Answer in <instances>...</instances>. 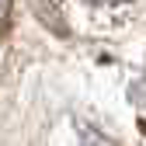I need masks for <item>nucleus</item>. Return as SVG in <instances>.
Listing matches in <instances>:
<instances>
[{
    "instance_id": "f03ea898",
    "label": "nucleus",
    "mask_w": 146,
    "mask_h": 146,
    "mask_svg": "<svg viewBox=\"0 0 146 146\" xmlns=\"http://www.w3.org/2000/svg\"><path fill=\"white\" fill-rule=\"evenodd\" d=\"M90 4H101V7H118V4H129V0H90Z\"/></svg>"
},
{
    "instance_id": "f257e3e1",
    "label": "nucleus",
    "mask_w": 146,
    "mask_h": 146,
    "mask_svg": "<svg viewBox=\"0 0 146 146\" xmlns=\"http://www.w3.org/2000/svg\"><path fill=\"white\" fill-rule=\"evenodd\" d=\"M11 28V0H0V38L7 35Z\"/></svg>"
}]
</instances>
